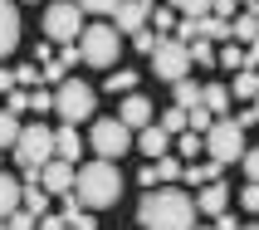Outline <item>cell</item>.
I'll list each match as a JSON object with an SVG mask.
<instances>
[{
    "label": "cell",
    "mask_w": 259,
    "mask_h": 230,
    "mask_svg": "<svg viewBox=\"0 0 259 230\" xmlns=\"http://www.w3.org/2000/svg\"><path fill=\"white\" fill-rule=\"evenodd\" d=\"M196 201H191L186 191H176V186H166V191H147L142 196V206H137V225L142 230H196Z\"/></svg>",
    "instance_id": "6da1fadb"
},
{
    "label": "cell",
    "mask_w": 259,
    "mask_h": 230,
    "mask_svg": "<svg viewBox=\"0 0 259 230\" xmlns=\"http://www.w3.org/2000/svg\"><path fill=\"white\" fill-rule=\"evenodd\" d=\"M73 196L83 201V211H108V206L122 196V176H117L113 162H83L78 167V181H73Z\"/></svg>",
    "instance_id": "7a4b0ae2"
},
{
    "label": "cell",
    "mask_w": 259,
    "mask_h": 230,
    "mask_svg": "<svg viewBox=\"0 0 259 230\" xmlns=\"http://www.w3.org/2000/svg\"><path fill=\"white\" fill-rule=\"evenodd\" d=\"M245 128L235 123V118H215V128L205 132V157L220 162V167H230V162H245Z\"/></svg>",
    "instance_id": "3957f363"
},
{
    "label": "cell",
    "mask_w": 259,
    "mask_h": 230,
    "mask_svg": "<svg viewBox=\"0 0 259 230\" xmlns=\"http://www.w3.org/2000/svg\"><path fill=\"white\" fill-rule=\"evenodd\" d=\"M83 10H78V0H59L44 10V40L49 44H78L83 40Z\"/></svg>",
    "instance_id": "277c9868"
},
{
    "label": "cell",
    "mask_w": 259,
    "mask_h": 230,
    "mask_svg": "<svg viewBox=\"0 0 259 230\" xmlns=\"http://www.w3.org/2000/svg\"><path fill=\"white\" fill-rule=\"evenodd\" d=\"M93 103H98V93H93L83 79H69V84H59V88H54V113H59V123H69V128L88 123Z\"/></svg>",
    "instance_id": "5b68a950"
},
{
    "label": "cell",
    "mask_w": 259,
    "mask_h": 230,
    "mask_svg": "<svg viewBox=\"0 0 259 230\" xmlns=\"http://www.w3.org/2000/svg\"><path fill=\"white\" fill-rule=\"evenodd\" d=\"M78 49H83V64H88V69H113V64H117V49H122V34L98 20V25L83 29Z\"/></svg>",
    "instance_id": "8992f818"
},
{
    "label": "cell",
    "mask_w": 259,
    "mask_h": 230,
    "mask_svg": "<svg viewBox=\"0 0 259 230\" xmlns=\"http://www.w3.org/2000/svg\"><path fill=\"white\" fill-rule=\"evenodd\" d=\"M132 137H137V132H132V128H122L117 118H98V123L88 128V147H93V152H98L103 162H117V157H127Z\"/></svg>",
    "instance_id": "52a82bcc"
},
{
    "label": "cell",
    "mask_w": 259,
    "mask_h": 230,
    "mask_svg": "<svg viewBox=\"0 0 259 230\" xmlns=\"http://www.w3.org/2000/svg\"><path fill=\"white\" fill-rule=\"evenodd\" d=\"M152 73H157L161 84L191 79V44H181L176 34H166V40L157 44V54H152Z\"/></svg>",
    "instance_id": "ba28073f"
},
{
    "label": "cell",
    "mask_w": 259,
    "mask_h": 230,
    "mask_svg": "<svg viewBox=\"0 0 259 230\" xmlns=\"http://www.w3.org/2000/svg\"><path fill=\"white\" fill-rule=\"evenodd\" d=\"M15 162H20V167H49V162H54V132H49V123H29V128L20 132Z\"/></svg>",
    "instance_id": "9c48e42d"
},
{
    "label": "cell",
    "mask_w": 259,
    "mask_h": 230,
    "mask_svg": "<svg viewBox=\"0 0 259 230\" xmlns=\"http://www.w3.org/2000/svg\"><path fill=\"white\" fill-rule=\"evenodd\" d=\"M147 20H152V0H122L113 10V29L117 34H122V29H127V34H142Z\"/></svg>",
    "instance_id": "30bf717a"
},
{
    "label": "cell",
    "mask_w": 259,
    "mask_h": 230,
    "mask_svg": "<svg viewBox=\"0 0 259 230\" xmlns=\"http://www.w3.org/2000/svg\"><path fill=\"white\" fill-rule=\"evenodd\" d=\"M39 181H44V191H49V196H73V181H78V167H69V162H49V167H44L39 172Z\"/></svg>",
    "instance_id": "8fae6325"
},
{
    "label": "cell",
    "mask_w": 259,
    "mask_h": 230,
    "mask_svg": "<svg viewBox=\"0 0 259 230\" xmlns=\"http://www.w3.org/2000/svg\"><path fill=\"white\" fill-rule=\"evenodd\" d=\"M117 123H122V128H132V132L152 128V98H142V93H127V98H122V108H117Z\"/></svg>",
    "instance_id": "7c38bea8"
},
{
    "label": "cell",
    "mask_w": 259,
    "mask_h": 230,
    "mask_svg": "<svg viewBox=\"0 0 259 230\" xmlns=\"http://www.w3.org/2000/svg\"><path fill=\"white\" fill-rule=\"evenodd\" d=\"M196 211H201V216H225V211H230V186H225V181H210V186H201V196H196Z\"/></svg>",
    "instance_id": "4fadbf2b"
},
{
    "label": "cell",
    "mask_w": 259,
    "mask_h": 230,
    "mask_svg": "<svg viewBox=\"0 0 259 230\" xmlns=\"http://www.w3.org/2000/svg\"><path fill=\"white\" fill-rule=\"evenodd\" d=\"M54 157L59 162H69V167H83V137H78V128H64L54 132Z\"/></svg>",
    "instance_id": "5bb4252c"
},
{
    "label": "cell",
    "mask_w": 259,
    "mask_h": 230,
    "mask_svg": "<svg viewBox=\"0 0 259 230\" xmlns=\"http://www.w3.org/2000/svg\"><path fill=\"white\" fill-rule=\"evenodd\" d=\"M137 147H142L152 162H161V157H171V147H176V142H171V132L161 128V123H152V128L137 132Z\"/></svg>",
    "instance_id": "9a60e30c"
},
{
    "label": "cell",
    "mask_w": 259,
    "mask_h": 230,
    "mask_svg": "<svg viewBox=\"0 0 259 230\" xmlns=\"http://www.w3.org/2000/svg\"><path fill=\"white\" fill-rule=\"evenodd\" d=\"M20 206H25V181L10 176V172H0V220H10Z\"/></svg>",
    "instance_id": "2e32d148"
},
{
    "label": "cell",
    "mask_w": 259,
    "mask_h": 230,
    "mask_svg": "<svg viewBox=\"0 0 259 230\" xmlns=\"http://www.w3.org/2000/svg\"><path fill=\"white\" fill-rule=\"evenodd\" d=\"M15 44H20V10L10 0H0V59L10 54Z\"/></svg>",
    "instance_id": "e0dca14e"
},
{
    "label": "cell",
    "mask_w": 259,
    "mask_h": 230,
    "mask_svg": "<svg viewBox=\"0 0 259 230\" xmlns=\"http://www.w3.org/2000/svg\"><path fill=\"white\" fill-rule=\"evenodd\" d=\"M171 93H176V108H201L205 103V84H196V79H181V84H171Z\"/></svg>",
    "instance_id": "ac0fdd59"
},
{
    "label": "cell",
    "mask_w": 259,
    "mask_h": 230,
    "mask_svg": "<svg viewBox=\"0 0 259 230\" xmlns=\"http://www.w3.org/2000/svg\"><path fill=\"white\" fill-rule=\"evenodd\" d=\"M181 181H186V186H210V181H220V162H210V157H205V162H191Z\"/></svg>",
    "instance_id": "d6986e66"
},
{
    "label": "cell",
    "mask_w": 259,
    "mask_h": 230,
    "mask_svg": "<svg viewBox=\"0 0 259 230\" xmlns=\"http://www.w3.org/2000/svg\"><path fill=\"white\" fill-rule=\"evenodd\" d=\"M230 93H235V98H240V103H254L259 98V73L254 69H240V73H235V84H230Z\"/></svg>",
    "instance_id": "ffe728a7"
},
{
    "label": "cell",
    "mask_w": 259,
    "mask_h": 230,
    "mask_svg": "<svg viewBox=\"0 0 259 230\" xmlns=\"http://www.w3.org/2000/svg\"><path fill=\"white\" fill-rule=\"evenodd\" d=\"M230 98H235V93H230L225 84H205V108H210L215 118H225V113H230Z\"/></svg>",
    "instance_id": "44dd1931"
},
{
    "label": "cell",
    "mask_w": 259,
    "mask_h": 230,
    "mask_svg": "<svg viewBox=\"0 0 259 230\" xmlns=\"http://www.w3.org/2000/svg\"><path fill=\"white\" fill-rule=\"evenodd\" d=\"M161 128L171 132V137H181V132H191V113H186V108H176V103H171V108L161 113Z\"/></svg>",
    "instance_id": "7402d4cb"
},
{
    "label": "cell",
    "mask_w": 259,
    "mask_h": 230,
    "mask_svg": "<svg viewBox=\"0 0 259 230\" xmlns=\"http://www.w3.org/2000/svg\"><path fill=\"white\" fill-rule=\"evenodd\" d=\"M20 132H25V128H20V123H15V113L5 108V113H0V152H5V147L15 152V142H20Z\"/></svg>",
    "instance_id": "603a6c76"
},
{
    "label": "cell",
    "mask_w": 259,
    "mask_h": 230,
    "mask_svg": "<svg viewBox=\"0 0 259 230\" xmlns=\"http://www.w3.org/2000/svg\"><path fill=\"white\" fill-rule=\"evenodd\" d=\"M108 88H113V93H122V98H127V93H137V69H113V73H108Z\"/></svg>",
    "instance_id": "cb8c5ba5"
},
{
    "label": "cell",
    "mask_w": 259,
    "mask_h": 230,
    "mask_svg": "<svg viewBox=\"0 0 259 230\" xmlns=\"http://www.w3.org/2000/svg\"><path fill=\"white\" fill-rule=\"evenodd\" d=\"M205 40H210V44H225V40H235L230 20H220V15H205Z\"/></svg>",
    "instance_id": "d4e9b609"
},
{
    "label": "cell",
    "mask_w": 259,
    "mask_h": 230,
    "mask_svg": "<svg viewBox=\"0 0 259 230\" xmlns=\"http://www.w3.org/2000/svg\"><path fill=\"white\" fill-rule=\"evenodd\" d=\"M25 211L29 216H49V191L44 186H25Z\"/></svg>",
    "instance_id": "484cf974"
},
{
    "label": "cell",
    "mask_w": 259,
    "mask_h": 230,
    "mask_svg": "<svg viewBox=\"0 0 259 230\" xmlns=\"http://www.w3.org/2000/svg\"><path fill=\"white\" fill-rule=\"evenodd\" d=\"M166 5H171L176 15H191V20H201V15H210V5H215V0H166Z\"/></svg>",
    "instance_id": "4316f807"
},
{
    "label": "cell",
    "mask_w": 259,
    "mask_h": 230,
    "mask_svg": "<svg viewBox=\"0 0 259 230\" xmlns=\"http://www.w3.org/2000/svg\"><path fill=\"white\" fill-rule=\"evenodd\" d=\"M152 25H157V34L166 40V29H176L181 20H176V10H171V5H157V10H152Z\"/></svg>",
    "instance_id": "83f0119b"
},
{
    "label": "cell",
    "mask_w": 259,
    "mask_h": 230,
    "mask_svg": "<svg viewBox=\"0 0 259 230\" xmlns=\"http://www.w3.org/2000/svg\"><path fill=\"white\" fill-rule=\"evenodd\" d=\"M176 152H181V157H196V152H205V137L201 132H181V137H176Z\"/></svg>",
    "instance_id": "f1b7e54d"
},
{
    "label": "cell",
    "mask_w": 259,
    "mask_h": 230,
    "mask_svg": "<svg viewBox=\"0 0 259 230\" xmlns=\"http://www.w3.org/2000/svg\"><path fill=\"white\" fill-rule=\"evenodd\" d=\"M215 44H210V40H196V44H191V64H205V69H210V64H215Z\"/></svg>",
    "instance_id": "f546056e"
},
{
    "label": "cell",
    "mask_w": 259,
    "mask_h": 230,
    "mask_svg": "<svg viewBox=\"0 0 259 230\" xmlns=\"http://www.w3.org/2000/svg\"><path fill=\"white\" fill-rule=\"evenodd\" d=\"M210 128H215V113H210L205 103H201V108H191V132H201V137H205Z\"/></svg>",
    "instance_id": "4dcf8cb0"
},
{
    "label": "cell",
    "mask_w": 259,
    "mask_h": 230,
    "mask_svg": "<svg viewBox=\"0 0 259 230\" xmlns=\"http://www.w3.org/2000/svg\"><path fill=\"white\" fill-rule=\"evenodd\" d=\"M157 176H161V181H181V176H186L181 157H161V162H157Z\"/></svg>",
    "instance_id": "1f68e13d"
},
{
    "label": "cell",
    "mask_w": 259,
    "mask_h": 230,
    "mask_svg": "<svg viewBox=\"0 0 259 230\" xmlns=\"http://www.w3.org/2000/svg\"><path fill=\"white\" fill-rule=\"evenodd\" d=\"M220 64H225V69H245V49H240V44H225V49H220Z\"/></svg>",
    "instance_id": "d6a6232c"
},
{
    "label": "cell",
    "mask_w": 259,
    "mask_h": 230,
    "mask_svg": "<svg viewBox=\"0 0 259 230\" xmlns=\"http://www.w3.org/2000/svg\"><path fill=\"white\" fill-rule=\"evenodd\" d=\"M49 108H54V93L49 88H34L29 93V113H49Z\"/></svg>",
    "instance_id": "836d02e7"
},
{
    "label": "cell",
    "mask_w": 259,
    "mask_h": 230,
    "mask_svg": "<svg viewBox=\"0 0 259 230\" xmlns=\"http://www.w3.org/2000/svg\"><path fill=\"white\" fill-rule=\"evenodd\" d=\"M122 0H78V10H88V15H113Z\"/></svg>",
    "instance_id": "e575fe53"
},
{
    "label": "cell",
    "mask_w": 259,
    "mask_h": 230,
    "mask_svg": "<svg viewBox=\"0 0 259 230\" xmlns=\"http://www.w3.org/2000/svg\"><path fill=\"white\" fill-rule=\"evenodd\" d=\"M10 230H39V216H29L25 206H20V211L10 216Z\"/></svg>",
    "instance_id": "d590c367"
},
{
    "label": "cell",
    "mask_w": 259,
    "mask_h": 230,
    "mask_svg": "<svg viewBox=\"0 0 259 230\" xmlns=\"http://www.w3.org/2000/svg\"><path fill=\"white\" fill-rule=\"evenodd\" d=\"M39 69H44V84H69V79H64V64H59V59H49V64H39Z\"/></svg>",
    "instance_id": "8d00e7d4"
},
{
    "label": "cell",
    "mask_w": 259,
    "mask_h": 230,
    "mask_svg": "<svg viewBox=\"0 0 259 230\" xmlns=\"http://www.w3.org/2000/svg\"><path fill=\"white\" fill-rule=\"evenodd\" d=\"M240 206H245V211H259V181L240 186Z\"/></svg>",
    "instance_id": "74e56055"
},
{
    "label": "cell",
    "mask_w": 259,
    "mask_h": 230,
    "mask_svg": "<svg viewBox=\"0 0 259 230\" xmlns=\"http://www.w3.org/2000/svg\"><path fill=\"white\" fill-rule=\"evenodd\" d=\"M64 220H69V230H93V211H73Z\"/></svg>",
    "instance_id": "f35d334b"
},
{
    "label": "cell",
    "mask_w": 259,
    "mask_h": 230,
    "mask_svg": "<svg viewBox=\"0 0 259 230\" xmlns=\"http://www.w3.org/2000/svg\"><path fill=\"white\" fill-rule=\"evenodd\" d=\"M240 167H245V176H249V181H259V147H249Z\"/></svg>",
    "instance_id": "ab89813d"
},
{
    "label": "cell",
    "mask_w": 259,
    "mask_h": 230,
    "mask_svg": "<svg viewBox=\"0 0 259 230\" xmlns=\"http://www.w3.org/2000/svg\"><path fill=\"white\" fill-rule=\"evenodd\" d=\"M59 64H64V69H73V64H83V49H78V44H64V54H59Z\"/></svg>",
    "instance_id": "60d3db41"
},
{
    "label": "cell",
    "mask_w": 259,
    "mask_h": 230,
    "mask_svg": "<svg viewBox=\"0 0 259 230\" xmlns=\"http://www.w3.org/2000/svg\"><path fill=\"white\" fill-rule=\"evenodd\" d=\"M235 10H240V0H215V5H210V15H220V20H230Z\"/></svg>",
    "instance_id": "b9f144b4"
},
{
    "label": "cell",
    "mask_w": 259,
    "mask_h": 230,
    "mask_svg": "<svg viewBox=\"0 0 259 230\" xmlns=\"http://www.w3.org/2000/svg\"><path fill=\"white\" fill-rule=\"evenodd\" d=\"M10 113H29V93H25V88H15V93H10Z\"/></svg>",
    "instance_id": "7bdbcfd3"
},
{
    "label": "cell",
    "mask_w": 259,
    "mask_h": 230,
    "mask_svg": "<svg viewBox=\"0 0 259 230\" xmlns=\"http://www.w3.org/2000/svg\"><path fill=\"white\" fill-rule=\"evenodd\" d=\"M20 88V79H15V69H0V93H15Z\"/></svg>",
    "instance_id": "ee69618b"
},
{
    "label": "cell",
    "mask_w": 259,
    "mask_h": 230,
    "mask_svg": "<svg viewBox=\"0 0 259 230\" xmlns=\"http://www.w3.org/2000/svg\"><path fill=\"white\" fill-rule=\"evenodd\" d=\"M39 230H69V220L64 216H39Z\"/></svg>",
    "instance_id": "f6af8a7d"
},
{
    "label": "cell",
    "mask_w": 259,
    "mask_h": 230,
    "mask_svg": "<svg viewBox=\"0 0 259 230\" xmlns=\"http://www.w3.org/2000/svg\"><path fill=\"white\" fill-rule=\"evenodd\" d=\"M137 181H142V186H157L161 176H157V162H152V167H142V172H137Z\"/></svg>",
    "instance_id": "bcb514c9"
},
{
    "label": "cell",
    "mask_w": 259,
    "mask_h": 230,
    "mask_svg": "<svg viewBox=\"0 0 259 230\" xmlns=\"http://www.w3.org/2000/svg\"><path fill=\"white\" fill-rule=\"evenodd\" d=\"M245 69H259V40H254V44L245 49Z\"/></svg>",
    "instance_id": "7dc6e473"
},
{
    "label": "cell",
    "mask_w": 259,
    "mask_h": 230,
    "mask_svg": "<svg viewBox=\"0 0 259 230\" xmlns=\"http://www.w3.org/2000/svg\"><path fill=\"white\" fill-rule=\"evenodd\" d=\"M215 230H240V220H235L230 211H225V216H215Z\"/></svg>",
    "instance_id": "c3c4849f"
},
{
    "label": "cell",
    "mask_w": 259,
    "mask_h": 230,
    "mask_svg": "<svg viewBox=\"0 0 259 230\" xmlns=\"http://www.w3.org/2000/svg\"><path fill=\"white\" fill-rule=\"evenodd\" d=\"M249 108H254V118H259V98H254V103H249Z\"/></svg>",
    "instance_id": "681fc988"
},
{
    "label": "cell",
    "mask_w": 259,
    "mask_h": 230,
    "mask_svg": "<svg viewBox=\"0 0 259 230\" xmlns=\"http://www.w3.org/2000/svg\"><path fill=\"white\" fill-rule=\"evenodd\" d=\"M0 230H10V220H0Z\"/></svg>",
    "instance_id": "f907efd6"
},
{
    "label": "cell",
    "mask_w": 259,
    "mask_h": 230,
    "mask_svg": "<svg viewBox=\"0 0 259 230\" xmlns=\"http://www.w3.org/2000/svg\"><path fill=\"white\" fill-rule=\"evenodd\" d=\"M196 230H215V225H196Z\"/></svg>",
    "instance_id": "816d5d0a"
},
{
    "label": "cell",
    "mask_w": 259,
    "mask_h": 230,
    "mask_svg": "<svg viewBox=\"0 0 259 230\" xmlns=\"http://www.w3.org/2000/svg\"><path fill=\"white\" fill-rule=\"evenodd\" d=\"M245 230H259V225H245Z\"/></svg>",
    "instance_id": "f5cc1de1"
},
{
    "label": "cell",
    "mask_w": 259,
    "mask_h": 230,
    "mask_svg": "<svg viewBox=\"0 0 259 230\" xmlns=\"http://www.w3.org/2000/svg\"><path fill=\"white\" fill-rule=\"evenodd\" d=\"M0 157H5V152H0Z\"/></svg>",
    "instance_id": "db71d44e"
}]
</instances>
